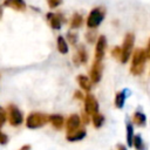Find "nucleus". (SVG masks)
<instances>
[{"instance_id": "nucleus-30", "label": "nucleus", "mask_w": 150, "mask_h": 150, "mask_svg": "<svg viewBox=\"0 0 150 150\" xmlns=\"http://www.w3.org/2000/svg\"><path fill=\"white\" fill-rule=\"evenodd\" d=\"M84 95L82 94V91H80V90H76L75 93H74V98H76V100H83L84 101Z\"/></svg>"}, {"instance_id": "nucleus-11", "label": "nucleus", "mask_w": 150, "mask_h": 150, "mask_svg": "<svg viewBox=\"0 0 150 150\" xmlns=\"http://www.w3.org/2000/svg\"><path fill=\"white\" fill-rule=\"evenodd\" d=\"M135 125L131 122V118H125V141L128 146H132L134 137H135Z\"/></svg>"}, {"instance_id": "nucleus-4", "label": "nucleus", "mask_w": 150, "mask_h": 150, "mask_svg": "<svg viewBox=\"0 0 150 150\" xmlns=\"http://www.w3.org/2000/svg\"><path fill=\"white\" fill-rule=\"evenodd\" d=\"M47 122H49V116L43 114V112H30L28 117L26 118V125L29 129H38L43 127Z\"/></svg>"}, {"instance_id": "nucleus-3", "label": "nucleus", "mask_w": 150, "mask_h": 150, "mask_svg": "<svg viewBox=\"0 0 150 150\" xmlns=\"http://www.w3.org/2000/svg\"><path fill=\"white\" fill-rule=\"evenodd\" d=\"M104 18H105V9H104V7L98 6V7L93 8L89 12L88 18H87V21H86L87 27L89 29L97 28L101 25V22L104 20Z\"/></svg>"}, {"instance_id": "nucleus-22", "label": "nucleus", "mask_w": 150, "mask_h": 150, "mask_svg": "<svg viewBox=\"0 0 150 150\" xmlns=\"http://www.w3.org/2000/svg\"><path fill=\"white\" fill-rule=\"evenodd\" d=\"M104 120H105L104 116L102 114H100V112H97V114H95V115L91 116V122H93V124H94V127L96 129H100L103 125Z\"/></svg>"}, {"instance_id": "nucleus-27", "label": "nucleus", "mask_w": 150, "mask_h": 150, "mask_svg": "<svg viewBox=\"0 0 150 150\" xmlns=\"http://www.w3.org/2000/svg\"><path fill=\"white\" fill-rule=\"evenodd\" d=\"M6 118H7V114H6V111L0 107V127L4 125V123L6 122Z\"/></svg>"}, {"instance_id": "nucleus-28", "label": "nucleus", "mask_w": 150, "mask_h": 150, "mask_svg": "<svg viewBox=\"0 0 150 150\" xmlns=\"http://www.w3.org/2000/svg\"><path fill=\"white\" fill-rule=\"evenodd\" d=\"M8 143V136L6 134H4L1 130H0V144L1 145H5Z\"/></svg>"}, {"instance_id": "nucleus-35", "label": "nucleus", "mask_w": 150, "mask_h": 150, "mask_svg": "<svg viewBox=\"0 0 150 150\" xmlns=\"http://www.w3.org/2000/svg\"><path fill=\"white\" fill-rule=\"evenodd\" d=\"M149 74H150V73H149Z\"/></svg>"}, {"instance_id": "nucleus-5", "label": "nucleus", "mask_w": 150, "mask_h": 150, "mask_svg": "<svg viewBox=\"0 0 150 150\" xmlns=\"http://www.w3.org/2000/svg\"><path fill=\"white\" fill-rule=\"evenodd\" d=\"M7 118H8L9 124L13 125V127H18L23 122L22 112L14 104H9L7 107Z\"/></svg>"}, {"instance_id": "nucleus-1", "label": "nucleus", "mask_w": 150, "mask_h": 150, "mask_svg": "<svg viewBox=\"0 0 150 150\" xmlns=\"http://www.w3.org/2000/svg\"><path fill=\"white\" fill-rule=\"evenodd\" d=\"M146 55H145V49L143 48H136L132 53L131 56V63H130V73L134 76H139L144 73L145 70V64H146Z\"/></svg>"}, {"instance_id": "nucleus-26", "label": "nucleus", "mask_w": 150, "mask_h": 150, "mask_svg": "<svg viewBox=\"0 0 150 150\" xmlns=\"http://www.w3.org/2000/svg\"><path fill=\"white\" fill-rule=\"evenodd\" d=\"M61 2H62V0H47L49 8H56L59 5H61Z\"/></svg>"}, {"instance_id": "nucleus-25", "label": "nucleus", "mask_w": 150, "mask_h": 150, "mask_svg": "<svg viewBox=\"0 0 150 150\" xmlns=\"http://www.w3.org/2000/svg\"><path fill=\"white\" fill-rule=\"evenodd\" d=\"M67 41L71 45H76L77 43V34L76 33H73V32H69L67 34Z\"/></svg>"}, {"instance_id": "nucleus-8", "label": "nucleus", "mask_w": 150, "mask_h": 150, "mask_svg": "<svg viewBox=\"0 0 150 150\" xmlns=\"http://www.w3.org/2000/svg\"><path fill=\"white\" fill-rule=\"evenodd\" d=\"M105 49H107V38L104 35H100L97 38L95 46V60L102 61L105 54Z\"/></svg>"}, {"instance_id": "nucleus-10", "label": "nucleus", "mask_w": 150, "mask_h": 150, "mask_svg": "<svg viewBox=\"0 0 150 150\" xmlns=\"http://www.w3.org/2000/svg\"><path fill=\"white\" fill-rule=\"evenodd\" d=\"M47 20L53 29H60L62 23L66 21L61 13H47Z\"/></svg>"}, {"instance_id": "nucleus-12", "label": "nucleus", "mask_w": 150, "mask_h": 150, "mask_svg": "<svg viewBox=\"0 0 150 150\" xmlns=\"http://www.w3.org/2000/svg\"><path fill=\"white\" fill-rule=\"evenodd\" d=\"M73 61H74V64L75 66H80V64H83V63H87L88 61V53L84 48V46H79L77 50H76V54L73 56Z\"/></svg>"}, {"instance_id": "nucleus-24", "label": "nucleus", "mask_w": 150, "mask_h": 150, "mask_svg": "<svg viewBox=\"0 0 150 150\" xmlns=\"http://www.w3.org/2000/svg\"><path fill=\"white\" fill-rule=\"evenodd\" d=\"M86 39H87V41H88L89 43H94V42L97 41V39H96V33L94 32V29H93V30H88V32L86 33Z\"/></svg>"}, {"instance_id": "nucleus-29", "label": "nucleus", "mask_w": 150, "mask_h": 150, "mask_svg": "<svg viewBox=\"0 0 150 150\" xmlns=\"http://www.w3.org/2000/svg\"><path fill=\"white\" fill-rule=\"evenodd\" d=\"M89 116H90V115H88L86 111H83V112H82V117H81V121L83 122V124H88V123L90 122V118H89Z\"/></svg>"}, {"instance_id": "nucleus-19", "label": "nucleus", "mask_w": 150, "mask_h": 150, "mask_svg": "<svg viewBox=\"0 0 150 150\" xmlns=\"http://www.w3.org/2000/svg\"><path fill=\"white\" fill-rule=\"evenodd\" d=\"M82 25H83V16L79 13H75L70 19V28L71 29H77Z\"/></svg>"}, {"instance_id": "nucleus-7", "label": "nucleus", "mask_w": 150, "mask_h": 150, "mask_svg": "<svg viewBox=\"0 0 150 150\" xmlns=\"http://www.w3.org/2000/svg\"><path fill=\"white\" fill-rule=\"evenodd\" d=\"M102 73H103V64L102 61L95 60L91 64L90 71H89V77L93 83H98L102 79Z\"/></svg>"}, {"instance_id": "nucleus-2", "label": "nucleus", "mask_w": 150, "mask_h": 150, "mask_svg": "<svg viewBox=\"0 0 150 150\" xmlns=\"http://www.w3.org/2000/svg\"><path fill=\"white\" fill-rule=\"evenodd\" d=\"M134 46H135V34L129 32L124 35V39H123V43L121 46V49H122V55H121V60L120 62L121 63H127L131 56H132V53H134Z\"/></svg>"}, {"instance_id": "nucleus-14", "label": "nucleus", "mask_w": 150, "mask_h": 150, "mask_svg": "<svg viewBox=\"0 0 150 150\" xmlns=\"http://www.w3.org/2000/svg\"><path fill=\"white\" fill-rule=\"evenodd\" d=\"M2 5L14 9V11H18V12H23L27 8V5L23 0H4Z\"/></svg>"}, {"instance_id": "nucleus-23", "label": "nucleus", "mask_w": 150, "mask_h": 150, "mask_svg": "<svg viewBox=\"0 0 150 150\" xmlns=\"http://www.w3.org/2000/svg\"><path fill=\"white\" fill-rule=\"evenodd\" d=\"M121 55H122V49H121V46H115L112 49H111V56L115 57L116 60H121Z\"/></svg>"}, {"instance_id": "nucleus-17", "label": "nucleus", "mask_w": 150, "mask_h": 150, "mask_svg": "<svg viewBox=\"0 0 150 150\" xmlns=\"http://www.w3.org/2000/svg\"><path fill=\"white\" fill-rule=\"evenodd\" d=\"M86 135H87V131H86V129L84 128H80L79 130H76V131H74V132H71V134H67V139L69 141V142H77V141H81V139H83L84 137H86Z\"/></svg>"}, {"instance_id": "nucleus-20", "label": "nucleus", "mask_w": 150, "mask_h": 150, "mask_svg": "<svg viewBox=\"0 0 150 150\" xmlns=\"http://www.w3.org/2000/svg\"><path fill=\"white\" fill-rule=\"evenodd\" d=\"M132 146L135 148V150H146L145 142L143 141V137H142L141 134H136V135H135Z\"/></svg>"}, {"instance_id": "nucleus-6", "label": "nucleus", "mask_w": 150, "mask_h": 150, "mask_svg": "<svg viewBox=\"0 0 150 150\" xmlns=\"http://www.w3.org/2000/svg\"><path fill=\"white\" fill-rule=\"evenodd\" d=\"M98 109H100V105H98V102H97L96 97L93 94L88 93L84 97V111L88 115L93 116V115L98 112Z\"/></svg>"}, {"instance_id": "nucleus-9", "label": "nucleus", "mask_w": 150, "mask_h": 150, "mask_svg": "<svg viewBox=\"0 0 150 150\" xmlns=\"http://www.w3.org/2000/svg\"><path fill=\"white\" fill-rule=\"evenodd\" d=\"M81 117L76 114H71L67 121H66V130H67V134H71L76 130H79L81 128Z\"/></svg>"}, {"instance_id": "nucleus-32", "label": "nucleus", "mask_w": 150, "mask_h": 150, "mask_svg": "<svg viewBox=\"0 0 150 150\" xmlns=\"http://www.w3.org/2000/svg\"><path fill=\"white\" fill-rule=\"evenodd\" d=\"M116 149L117 150H128V145L122 144V143H118V144H116Z\"/></svg>"}, {"instance_id": "nucleus-13", "label": "nucleus", "mask_w": 150, "mask_h": 150, "mask_svg": "<svg viewBox=\"0 0 150 150\" xmlns=\"http://www.w3.org/2000/svg\"><path fill=\"white\" fill-rule=\"evenodd\" d=\"M131 122L134 123V125H136L138 128H144L146 125L148 118H146V115L142 110H136V111H134V114L131 116Z\"/></svg>"}, {"instance_id": "nucleus-21", "label": "nucleus", "mask_w": 150, "mask_h": 150, "mask_svg": "<svg viewBox=\"0 0 150 150\" xmlns=\"http://www.w3.org/2000/svg\"><path fill=\"white\" fill-rule=\"evenodd\" d=\"M56 47H57V50L61 54H67L68 53V43H67V40L63 36H57Z\"/></svg>"}, {"instance_id": "nucleus-15", "label": "nucleus", "mask_w": 150, "mask_h": 150, "mask_svg": "<svg viewBox=\"0 0 150 150\" xmlns=\"http://www.w3.org/2000/svg\"><path fill=\"white\" fill-rule=\"evenodd\" d=\"M128 89H122L121 91H117L115 95V100H114V104L117 109H122L125 104V101L128 98Z\"/></svg>"}, {"instance_id": "nucleus-18", "label": "nucleus", "mask_w": 150, "mask_h": 150, "mask_svg": "<svg viewBox=\"0 0 150 150\" xmlns=\"http://www.w3.org/2000/svg\"><path fill=\"white\" fill-rule=\"evenodd\" d=\"M49 122L52 123V125H53L55 129L60 130V129H62V127H63V124H64V118H63L62 115L53 114V115H49Z\"/></svg>"}, {"instance_id": "nucleus-31", "label": "nucleus", "mask_w": 150, "mask_h": 150, "mask_svg": "<svg viewBox=\"0 0 150 150\" xmlns=\"http://www.w3.org/2000/svg\"><path fill=\"white\" fill-rule=\"evenodd\" d=\"M145 55H146V59L150 60V38L148 40V45H146V48H145Z\"/></svg>"}, {"instance_id": "nucleus-34", "label": "nucleus", "mask_w": 150, "mask_h": 150, "mask_svg": "<svg viewBox=\"0 0 150 150\" xmlns=\"http://www.w3.org/2000/svg\"><path fill=\"white\" fill-rule=\"evenodd\" d=\"M1 16H2V8L0 7V19H1Z\"/></svg>"}, {"instance_id": "nucleus-16", "label": "nucleus", "mask_w": 150, "mask_h": 150, "mask_svg": "<svg viewBox=\"0 0 150 150\" xmlns=\"http://www.w3.org/2000/svg\"><path fill=\"white\" fill-rule=\"evenodd\" d=\"M76 80H77V83H79V86H80L81 89H83V90L87 91V93H89V91L91 90V84H93V82H91L90 77H88L87 75L80 74V75L76 76Z\"/></svg>"}, {"instance_id": "nucleus-33", "label": "nucleus", "mask_w": 150, "mask_h": 150, "mask_svg": "<svg viewBox=\"0 0 150 150\" xmlns=\"http://www.w3.org/2000/svg\"><path fill=\"white\" fill-rule=\"evenodd\" d=\"M19 150H30V145L29 144H26V145H22Z\"/></svg>"}]
</instances>
